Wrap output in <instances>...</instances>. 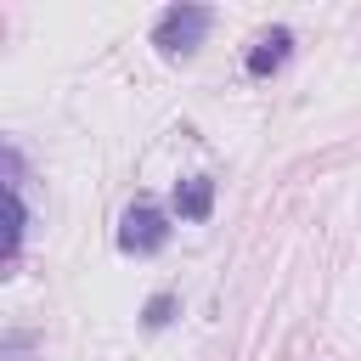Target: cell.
I'll list each match as a JSON object with an SVG mask.
<instances>
[{"instance_id": "obj_1", "label": "cell", "mask_w": 361, "mask_h": 361, "mask_svg": "<svg viewBox=\"0 0 361 361\" xmlns=\"http://www.w3.org/2000/svg\"><path fill=\"white\" fill-rule=\"evenodd\" d=\"M169 237H175V214H169L164 203H152V197L124 203L118 231H113V243H118V254H124V259H152V254H164V248H169Z\"/></svg>"}, {"instance_id": "obj_2", "label": "cell", "mask_w": 361, "mask_h": 361, "mask_svg": "<svg viewBox=\"0 0 361 361\" xmlns=\"http://www.w3.org/2000/svg\"><path fill=\"white\" fill-rule=\"evenodd\" d=\"M209 28H214V11H209V6L180 0V6H164V11L152 17V45H158V56H164V62H186V56H197V51H203Z\"/></svg>"}, {"instance_id": "obj_3", "label": "cell", "mask_w": 361, "mask_h": 361, "mask_svg": "<svg viewBox=\"0 0 361 361\" xmlns=\"http://www.w3.org/2000/svg\"><path fill=\"white\" fill-rule=\"evenodd\" d=\"M288 62H293V28H288V23L259 28V34L248 39V51H243V73H248V79H276Z\"/></svg>"}, {"instance_id": "obj_4", "label": "cell", "mask_w": 361, "mask_h": 361, "mask_svg": "<svg viewBox=\"0 0 361 361\" xmlns=\"http://www.w3.org/2000/svg\"><path fill=\"white\" fill-rule=\"evenodd\" d=\"M169 214L186 226H203L214 214V175H180L169 186Z\"/></svg>"}, {"instance_id": "obj_5", "label": "cell", "mask_w": 361, "mask_h": 361, "mask_svg": "<svg viewBox=\"0 0 361 361\" xmlns=\"http://www.w3.org/2000/svg\"><path fill=\"white\" fill-rule=\"evenodd\" d=\"M175 316H180V293H175V288H158V293L141 305V327H147V333H164Z\"/></svg>"}]
</instances>
